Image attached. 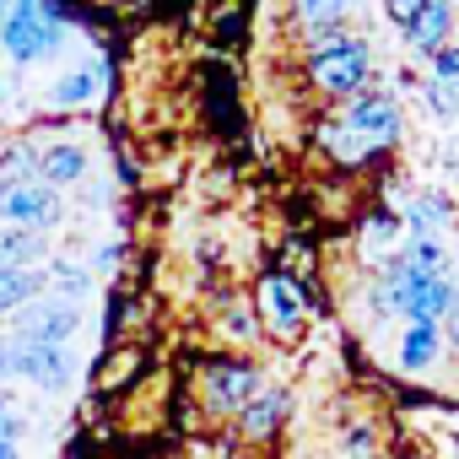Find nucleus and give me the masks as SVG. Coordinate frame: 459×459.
I'll return each mask as SVG.
<instances>
[{"label":"nucleus","instance_id":"11","mask_svg":"<svg viewBox=\"0 0 459 459\" xmlns=\"http://www.w3.org/2000/svg\"><path fill=\"white\" fill-rule=\"evenodd\" d=\"M287 22L303 39V49H314L351 28V0H287Z\"/></svg>","mask_w":459,"mask_h":459},{"label":"nucleus","instance_id":"22","mask_svg":"<svg viewBox=\"0 0 459 459\" xmlns=\"http://www.w3.org/2000/svg\"><path fill=\"white\" fill-rule=\"evenodd\" d=\"M416 87H421V98H427V114H432L437 125H448V119L459 114V92H448V87H437V82H427V76H421Z\"/></svg>","mask_w":459,"mask_h":459},{"label":"nucleus","instance_id":"12","mask_svg":"<svg viewBox=\"0 0 459 459\" xmlns=\"http://www.w3.org/2000/svg\"><path fill=\"white\" fill-rule=\"evenodd\" d=\"M92 168V152L82 141H65V135H39V184L49 189H71L82 184Z\"/></svg>","mask_w":459,"mask_h":459},{"label":"nucleus","instance_id":"27","mask_svg":"<svg viewBox=\"0 0 459 459\" xmlns=\"http://www.w3.org/2000/svg\"><path fill=\"white\" fill-rule=\"evenodd\" d=\"M6 12H12V0H0V17H6Z\"/></svg>","mask_w":459,"mask_h":459},{"label":"nucleus","instance_id":"21","mask_svg":"<svg viewBox=\"0 0 459 459\" xmlns=\"http://www.w3.org/2000/svg\"><path fill=\"white\" fill-rule=\"evenodd\" d=\"M427 82H437V87L459 92V44H454V39H448V44L427 60Z\"/></svg>","mask_w":459,"mask_h":459},{"label":"nucleus","instance_id":"6","mask_svg":"<svg viewBox=\"0 0 459 459\" xmlns=\"http://www.w3.org/2000/svg\"><path fill=\"white\" fill-rule=\"evenodd\" d=\"M82 330V303L71 298H55V292H39L28 308H17L6 319V341H44V346H71Z\"/></svg>","mask_w":459,"mask_h":459},{"label":"nucleus","instance_id":"8","mask_svg":"<svg viewBox=\"0 0 459 459\" xmlns=\"http://www.w3.org/2000/svg\"><path fill=\"white\" fill-rule=\"evenodd\" d=\"M65 221L60 189L28 178V184H0V227H22V233H55Z\"/></svg>","mask_w":459,"mask_h":459},{"label":"nucleus","instance_id":"28","mask_svg":"<svg viewBox=\"0 0 459 459\" xmlns=\"http://www.w3.org/2000/svg\"><path fill=\"white\" fill-rule=\"evenodd\" d=\"M0 98H6V82H0Z\"/></svg>","mask_w":459,"mask_h":459},{"label":"nucleus","instance_id":"25","mask_svg":"<svg viewBox=\"0 0 459 459\" xmlns=\"http://www.w3.org/2000/svg\"><path fill=\"white\" fill-rule=\"evenodd\" d=\"M0 459H22V443H0Z\"/></svg>","mask_w":459,"mask_h":459},{"label":"nucleus","instance_id":"1","mask_svg":"<svg viewBox=\"0 0 459 459\" xmlns=\"http://www.w3.org/2000/svg\"><path fill=\"white\" fill-rule=\"evenodd\" d=\"M405 135V108L394 92L373 87L362 98H346V103H330L314 125H308V141L319 146V157L341 173H362L373 162H384Z\"/></svg>","mask_w":459,"mask_h":459},{"label":"nucleus","instance_id":"5","mask_svg":"<svg viewBox=\"0 0 459 459\" xmlns=\"http://www.w3.org/2000/svg\"><path fill=\"white\" fill-rule=\"evenodd\" d=\"M65 39H71V28L39 17L28 0H17V6L0 17V49H6V60H17V65H49L65 49Z\"/></svg>","mask_w":459,"mask_h":459},{"label":"nucleus","instance_id":"18","mask_svg":"<svg viewBox=\"0 0 459 459\" xmlns=\"http://www.w3.org/2000/svg\"><path fill=\"white\" fill-rule=\"evenodd\" d=\"M141 368H146V351H141L135 341H130V346L119 341V346H108L103 362H98V389H103V394H108V389H125V384L141 378Z\"/></svg>","mask_w":459,"mask_h":459},{"label":"nucleus","instance_id":"2","mask_svg":"<svg viewBox=\"0 0 459 459\" xmlns=\"http://www.w3.org/2000/svg\"><path fill=\"white\" fill-rule=\"evenodd\" d=\"M303 87L325 103H346V98L373 92V44L346 28V33L303 49Z\"/></svg>","mask_w":459,"mask_h":459},{"label":"nucleus","instance_id":"9","mask_svg":"<svg viewBox=\"0 0 459 459\" xmlns=\"http://www.w3.org/2000/svg\"><path fill=\"white\" fill-rule=\"evenodd\" d=\"M287 416H292V389L276 384V378H265V389H260L233 421H227V427H233L249 448H265V443H276V437L287 432Z\"/></svg>","mask_w":459,"mask_h":459},{"label":"nucleus","instance_id":"10","mask_svg":"<svg viewBox=\"0 0 459 459\" xmlns=\"http://www.w3.org/2000/svg\"><path fill=\"white\" fill-rule=\"evenodd\" d=\"M103 98H108V60H103V55L76 60L71 71H60V76L44 87V108H55V114H76V108L103 103Z\"/></svg>","mask_w":459,"mask_h":459},{"label":"nucleus","instance_id":"26","mask_svg":"<svg viewBox=\"0 0 459 459\" xmlns=\"http://www.w3.org/2000/svg\"><path fill=\"white\" fill-rule=\"evenodd\" d=\"M6 378H12V362H6V346H0V389H6Z\"/></svg>","mask_w":459,"mask_h":459},{"label":"nucleus","instance_id":"3","mask_svg":"<svg viewBox=\"0 0 459 459\" xmlns=\"http://www.w3.org/2000/svg\"><path fill=\"white\" fill-rule=\"evenodd\" d=\"M249 308H255V319H260V335H265V341H276V346H298V341L308 335V325H314L319 298H314V281H298V276H287V271L265 265V271H260V281H255Z\"/></svg>","mask_w":459,"mask_h":459},{"label":"nucleus","instance_id":"20","mask_svg":"<svg viewBox=\"0 0 459 459\" xmlns=\"http://www.w3.org/2000/svg\"><path fill=\"white\" fill-rule=\"evenodd\" d=\"M341 454H346V459H378V432H373L368 416H357V421L341 432Z\"/></svg>","mask_w":459,"mask_h":459},{"label":"nucleus","instance_id":"24","mask_svg":"<svg viewBox=\"0 0 459 459\" xmlns=\"http://www.w3.org/2000/svg\"><path fill=\"white\" fill-rule=\"evenodd\" d=\"M443 341H448V357H459V281H454V303H448V319H443Z\"/></svg>","mask_w":459,"mask_h":459},{"label":"nucleus","instance_id":"15","mask_svg":"<svg viewBox=\"0 0 459 459\" xmlns=\"http://www.w3.org/2000/svg\"><path fill=\"white\" fill-rule=\"evenodd\" d=\"M357 244H362V260L378 271V265L405 244V221H400V211H394V205L368 211V216H362V227H357Z\"/></svg>","mask_w":459,"mask_h":459},{"label":"nucleus","instance_id":"4","mask_svg":"<svg viewBox=\"0 0 459 459\" xmlns=\"http://www.w3.org/2000/svg\"><path fill=\"white\" fill-rule=\"evenodd\" d=\"M260 389H265V368L244 351H216V357L195 362V400L216 421H233Z\"/></svg>","mask_w":459,"mask_h":459},{"label":"nucleus","instance_id":"13","mask_svg":"<svg viewBox=\"0 0 459 459\" xmlns=\"http://www.w3.org/2000/svg\"><path fill=\"white\" fill-rule=\"evenodd\" d=\"M443 357H448L443 325H405V330H400V341H394V368H400V373H411V378H421V373L443 368Z\"/></svg>","mask_w":459,"mask_h":459},{"label":"nucleus","instance_id":"17","mask_svg":"<svg viewBox=\"0 0 459 459\" xmlns=\"http://www.w3.org/2000/svg\"><path fill=\"white\" fill-rule=\"evenodd\" d=\"M227 303V298H221ZM216 341L227 346V351H255L265 335H260V319H255V308L249 303H227V319H216Z\"/></svg>","mask_w":459,"mask_h":459},{"label":"nucleus","instance_id":"14","mask_svg":"<svg viewBox=\"0 0 459 459\" xmlns=\"http://www.w3.org/2000/svg\"><path fill=\"white\" fill-rule=\"evenodd\" d=\"M400 39H405V49H411V55L432 60V55L454 39V0H427V6L416 12V22H411Z\"/></svg>","mask_w":459,"mask_h":459},{"label":"nucleus","instance_id":"19","mask_svg":"<svg viewBox=\"0 0 459 459\" xmlns=\"http://www.w3.org/2000/svg\"><path fill=\"white\" fill-rule=\"evenodd\" d=\"M314 265H319V255H314L308 238H287L281 255H276V271H287V276H298V281H314Z\"/></svg>","mask_w":459,"mask_h":459},{"label":"nucleus","instance_id":"23","mask_svg":"<svg viewBox=\"0 0 459 459\" xmlns=\"http://www.w3.org/2000/svg\"><path fill=\"white\" fill-rule=\"evenodd\" d=\"M427 6V0H384V17L394 22V33H405L411 22H416V12Z\"/></svg>","mask_w":459,"mask_h":459},{"label":"nucleus","instance_id":"29","mask_svg":"<svg viewBox=\"0 0 459 459\" xmlns=\"http://www.w3.org/2000/svg\"><path fill=\"white\" fill-rule=\"evenodd\" d=\"M0 335H6V325H0Z\"/></svg>","mask_w":459,"mask_h":459},{"label":"nucleus","instance_id":"16","mask_svg":"<svg viewBox=\"0 0 459 459\" xmlns=\"http://www.w3.org/2000/svg\"><path fill=\"white\" fill-rule=\"evenodd\" d=\"M400 221H405V238H443L448 233V200L443 195H411L400 205Z\"/></svg>","mask_w":459,"mask_h":459},{"label":"nucleus","instance_id":"7","mask_svg":"<svg viewBox=\"0 0 459 459\" xmlns=\"http://www.w3.org/2000/svg\"><path fill=\"white\" fill-rule=\"evenodd\" d=\"M6 362H12V378H28L33 389L44 394H60L71 378H76V351L71 346H44V341H6Z\"/></svg>","mask_w":459,"mask_h":459}]
</instances>
